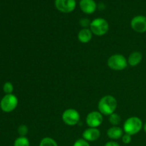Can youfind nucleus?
Masks as SVG:
<instances>
[{
	"instance_id": "obj_1",
	"label": "nucleus",
	"mask_w": 146,
	"mask_h": 146,
	"mask_svg": "<svg viewBox=\"0 0 146 146\" xmlns=\"http://www.w3.org/2000/svg\"><path fill=\"white\" fill-rule=\"evenodd\" d=\"M117 106L118 102L115 97L111 95L104 96L98 101V111L103 115H110L115 113Z\"/></svg>"
},
{
	"instance_id": "obj_2",
	"label": "nucleus",
	"mask_w": 146,
	"mask_h": 146,
	"mask_svg": "<svg viewBox=\"0 0 146 146\" xmlns=\"http://www.w3.org/2000/svg\"><path fill=\"white\" fill-rule=\"evenodd\" d=\"M143 127L142 120L136 116H132L127 118L123 123V129L125 133L133 135L138 133Z\"/></svg>"
},
{
	"instance_id": "obj_3",
	"label": "nucleus",
	"mask_w": 146,
	"mask_h": 146,
	"mask_svg": "<svg viewBox=\"0 0 146 146\" xmlns=\"http://www.w3.org/2000/svg\"><path fill=\"white\" fill-rule=\"evenodd\" d=\"M89 29L94 35L102 36L108 33L109 24L105 19L96 18L91 21Z\"/></svg>"
},
{
	"instance_id": "obj_4",
	"label": "nucleus",
	"mask_w": 146,
	"mask_h": 146,
	"mask_svg": "<svg viewBox=\"0 0 146 146\" xmlns=\"http://www.w3.org/2000/svg\"><path fill=\"white\" fill-rule=\"evenodd\" d=\"M108 66L113 71H123L128 66L127 58L122 54H116L111 55L107 61Z\"/></svg>"
},
{
	"instance_id": "obj_5",
	"label": "nucleus",
	"mask_w": 146,
	"mask_h": 146,
	"mask_svg": "<svg viewBox=\"0 0 146 146\" xmlns=\"http://www.w3.org/2000/svg\"><path fill=\"white\" fill-rule=\"evenodd\" d=\"M18 98L14 94H6L0 101V108L5 113L12 112L18 106Z\"/></svg>"
},
{
	"instance_id": "obj_6",
	"label": "nucleus",
	"mask_w": 146,
	"mask_h": 146,
	"mask_svg": "<svg viewBox=\"0 0 146 146\" xmlns=\"http://www.w3.org/2000/svg\"><path fill=\"white\" fill-rule=\"evenodd\" d=\"M61 118L64 123L68 126H74L77 125L80 121V113L74 108H68L63 112Z\"/></svg>"
},
{
	"instance_id": "obj_7",
	"label": "nucleus",
	"mask_w": 146,
	"mask_h": 146,
	"mask_svg": "<svg viewBox=\"0 0 146 146\" xmlns=\"http://www.w3.org/2000/svg\"><path fill=\"white\" fill-rule=\"evenodd\" d=\"M54 4L57 10L64 14L72 12L76 7V0H55Z\"/></svg>"
},
{
	"instance_id": "obj_8",
	"label": "nucleus",
	"mask_w": 146,
	"mask_h": 146,
	"mask_svg": "<svg viewBox=\"0 0 146 146\" xmlns=\"http://www.w3.org/2000/svg\"><path fill=\"white\" fill-rule=\"evenodd\" d=\"M104 121L103 115L99 111H94L88 113L86 118V123L88 128H98Z\"/></svg>"
},
{
	"instance_id": "obj_9",
	"label": "nucleus",
	"mask_w": 146,
	"mask_h": 146,
	"mask_svg": "<svg viewBox=\"0 0 146 146\" xmlns=\"http://www.w3.org/2000/svg\"><path fill=\"white\" fill-rule=\"evenodd\" d=\"M131 27L134 31L139 34L146 32V17L143 15L134 17L131 21Z\"/></svg>"
},
{
	"instance_id": "obj_10",
	"label": "nucleus",
	"mask_w": 146,
	"mask_h": 146,
	"mask_svg": "<svg viewBox=\"0 0 146 146\" xmlns=\"http://www.w3.org/2000/svg\"><path fill=\"white\" fill-rule=\"evenodd\" d=\"M101 136V132L98 128H88L83 132L82 138L88 142H94Z\"/></svg>"
},
{
	"instance_id": "obj_11",
	"label": "nucleus",
	"mask_w": 146,
	"mask_h": 146,
	"mask_svg": "<svg viewBox=\"0 0 146 146\" xmlns=\"http://www.w3.org/2000/svg\"><path fill=\"white\" fill-rule=\"evenodd\" d=\"M79 6L81 11L86 14H93L97 9V4L94 0H81Z\"/></svg>"
},
{
	"instance_id": "obj_12",
	"label": "nucleus",
	"mask_w": 146,
	"mask_h": 146,
	"mask_svg": "<svg viewBox=\"0 0 146 146\" xmlns=\"http://www.w3.org/2000/svg\"><path fill=\"white\" fill-rule=\"evenodd\" d=\"M93 33L91 32L89 28H83L78 31L77 38L81 43L83 44H87L92 39Z\"/></svg>"
},
{
	"instance_id": "obj_13",
	"label": "nucleus",
	"mask_w": 146,
	"mask_h": 146,
	"mask_svg": "<svg viewBox=\"0 0 146 146\" xmlns=\"http://www.w3.org/2000/svg\"><path fill=\"white\" fill-rule=\"evenodd\" d=\"M124 134L123 129L119 126H112L107 131V135L112 140H118L122 138Z\"/></svg>"
},
{
	"instance_id": "obj_14",
	"label": "nucleus",
	"mask_w": 146,
	"mask_h": 146,
	"mask_svg": "<svg viewBox=\"0 0 146 146\" xmlns=\"http://www.w3.org/2000/svg\"><path fill=\"white\" fill-rule=\"evenodd\" d=\"M143 60V54L139 51H134L129 55L128 58H127L128 64L131 66L134 67L141 64Z\"/></svg>"
},
{
	"instance_id": "obj_15",
	"label": "nucleus",
	"mask_w": 146,
	"mask_h": 146,
	"mask_svg": "<svg viewBox=\"0 0 146 146\" xmlns=\"http://www.w3.org/2000/svg\"><path fill=\"white\" fill-rule=\"evenodd\" d=\"M38 146H58L56 141L50 137H45L42 138Z\"/></svg>"
},
{
	"instance_id": "obj_16",
	"label": "nucleus",
	"mask_w": 146,
	"mask_h": 146,
	"mask_svg": "<svg viewBox=\"0 0 146 146\" xmlns=\"http://www.w3.org/2000/svg\"><path fill=\"white\" fill-rule=\"evenodd\" d=\"M14 146H30V142L27 137L19 136L14 141Z\"/></svg>"
},
{
	"instance_id": "obj_17",
	"label": "nucleus",
	"mask_w": 146,
	"mask_h": 146,
	"mask_svg": "<svg viewBox=\"0 0 146 146\" xmlns=\"http://www.w3.org/2000/svg\"><path fill=\"white\" fill-rule=\"evenodd\" d=\"M121 116L118 113H113L109 115V123L113 126H118L121 123Z\"/></svg>"
},
{
	"instance_id": "obj_18",
	"label": "nucleus",
	"mask_w": 146,
	"mask_h": 146,
	"mask_svg": "<svg viewBox=\"0 0 146 146\" xmlns=\"http://www.w3.org/2000/svg\"><path fill=\"white\" fill-rule=\"evenodd\" d=\"M3 91L6 94H11L14 91V86L11 82H6L3 86Z\"/></svg>"
},
{
	"instance_id": "obj_19",
	"label": "nucleus",
	"mask_w": 146,
	"mask_h": 146,
	"mask_svg": "<svg viewBox=\"0 0 146 146\" xmlns=\"http://www.w3.org/2000/svg\"><path fill=\"white\" fill-rule=\"evenodd\" d=\"M29 128L26 125H20L18 128V133L21 137H26L28 134Z\"/></svg>"
},
{
	"instance_id": "obj_20",
	"label": "nucleus",
	"mask_w": 146,
	"mask_h": 146,
	"mask_svg": "<svg viewBox=\"0 0 146 146\" xmlns=\"http://www.w3.org/2000/svg\"><path fill=\"white\" fill-rule=\"evenodd\" d=\"M73 146H91L89 144V142L84 140V138H80L77 141H75Z\"/></svg>"
},
{
	"instance_id": "obj_21",
	"label": "nucleus",
	"mask_w": 146,
	"mask_h": 146,
	"mask_svg": "<svg viewBox=\"0 0 146 146\" xmlns=\"http://www.w3.org/2000/svg\"><path fill=\"white\" fill-rule=\"evenodd\" d=\"M91 22V21L87 18H83L79 21L80 25H81L83 28H88V27H90Z\"/></svg>"
},
{
	"instance_id": "obj_22",
	"label": "nucleus",
	"mask_w": 146,
	"mask_h": 146,
	"mask_svg": "<svg viewBox=\"0 0 146 146\" xmlns=\"http://www.w3.org/2000/svg\"><path fill=\"white\" fill-rule=\"evenodd\" d=\"M121 140H122V142L124 144H129L131 143V141H132V138H131V135H128V134H123V135L121 138Z\"/></svg>"
},
{
	"instance_id": "obj_23",
	"label": "nucleus",
	"mask_w": 146,
	"mask_h": 146,
	"mask_svg": "<svg viewBox=\"0 0 146 146\" xmlns=\"http://www.w3.org/2000/svg\"><path fill=\"white\" fill-rule=\"evenodd\" d=\"M104 146H121V145H119V143L115 142V141H108V142H107Z\"/></svg>"
},
{
	"instance_id": "obj_24",
	"label": "nucleus",
	"mask_w": 146,
	"mask_h": 146,
	"mask_svg": "<svg viewBox=\"0 0 146 146\" xmlns=\"http://www.w3.org/2000/svg\"><path fill=\"white\" fill-rule=\"evenodd\" d=\"M143 129H144V131H145V132L146 133V123L143 125Z\"/></svg>"
}]
</instances>
